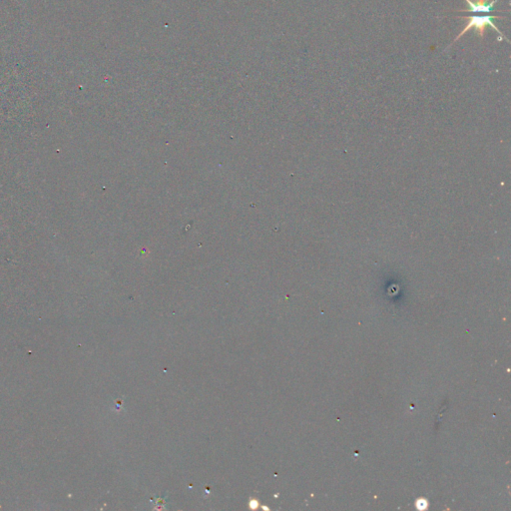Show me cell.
Masks as SVG:
<instances>
[{
    "label": "cell",
    "mask_w": 511,
    "mask_h": 511,
    "mask_svg": "<svg viewBox=\"0 0 511 511\" xmlns=\"http://www.w3.org/2000/svg\"><path fill=\"white\" fill-rule=\"evenodd\" d=\"M460 18H462V19H467V26L465 27V28L462 29V33L458 34V36H456V38H454V40L453 42H451V44L449 45V46H451V45L454 44V43L458 42V40H460V38L462 37L463 35H465L470 29L474 28V31H476V33L478 34V37L483 38L485 37V28H487V26H490L492 28H494L495 31H496L497 34H499V42H503V40H506V42H508V38L505 37V36L503 35V33H501V31H499V28H497L496 25L494 24V21H492V19L495 18V19H503V17H494V15H483V17H479V15H474V17H458Z\"/></svg>",
    "instance_id": "obj_1"
},
{
    "label": "cell",
    "mask_w": 511,
    "mask_h": 511,
    "mask_svg": "<svg viewBox=\"0 0 511 511\" xmlns=\"http://www.w3.org/2000/svg\"><path fill=\"white\" fill-rule=\"evenodd\" d=\"M469 4V9H460V10H456V12H483L487 15L494 12V6L497 3L499 0H492L490 2H487V0H465Z\"/></svg>",
    "instance_id": "obj_2"
}]
</instances>
